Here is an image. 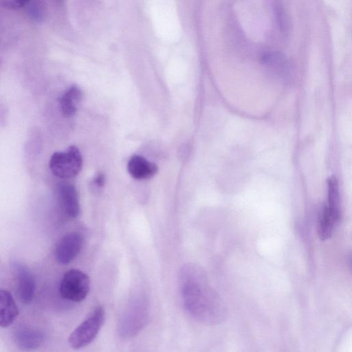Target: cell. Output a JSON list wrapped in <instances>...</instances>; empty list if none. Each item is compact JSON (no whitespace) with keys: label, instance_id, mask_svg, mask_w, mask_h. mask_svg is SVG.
I'll return each mask as SVG.
<instances>
[{"label":"cell","instance_id":"obj_1","mask_svg":"<svg viewBox=\"0 0 352 352\" xmlns=\"http://www.w3.org/2000/svg\"><path fill=\"white\" fill-rule=\"evenodd\" d=\"M184 307L197 322L212 325L226 318V308L219 296L197 273H184L181 283Z\"/></svg>","mask_w":352,"mask_h":352},{"label":"cell","instance_id":"obj_2","mask_svg":"<svg viewBox=\"0 0 352 352\" xmlns=\"http://www.w3.org/2000/svg\"><path fill=\"white\" fill-rule=\"evenodd\" d=\"M104 318V307L97 306L70 334L68 339L70 346L74 349H80L89 345L99 333Z\"/></svg>","mask_w":352,"mask_h":352},{"label":"cell","instance_id":"obj_3","mask_svg":"<svg viewBox=\"0 0 352 352\" xmlns=\"http://www.w3.org/2000/svg\"><path fill=\"white\" fill-rule=\"evenodd\" d=\"M82 159L79 149L70 146L65 151L55 152L51 156L50 168L57 177L69 179L76 177L80 171Z\"/></svg>","mask_w":352,"mask_h":352},{"label":"cell","instance_id":"obj_4","mask_svg":"<svg viewBox=\"0 0 352 352\" xmlns=\"http://www.w3.org/2000/svg\"><path fill=\"white\" fill-rule=\"evenodd\" d=\"M89 289V276L79 270L72 269L64 274L59 292L64 299L78 302L86 298Z\"/></svg>","mask_w":352,"mask_h":352},{"label":"cell","instance_id":"obj_5","mask_svg":"<svg viewBox=\"0 0 352 352\" xmlns=\"http://www.w3.org/2000/svg\"><path fill=\"white\" fill-rule=\"evenodd\" d=\"M147 306L144 305H129L123 314L120 331L123 337L133 336L145 325L147 320Z\"/></svg>","mask_w":352,"mask_h":352},{"label":"cell","instance_id":"obj_6","mask_svg":"<svg viewBox=\"0 0 352 352\" xmlns=\"http://www.w3.org/2000/svg\"><path fill=\"white\" fill-rule=\"evenodd\" d=\"M82 243L83 238L80 233L72 232L65 234L55 248L56 261L62 265L69 263L80 252Z\"/></svg>","mask_w":352,"mask_h":352},{"label":"cell","instance_id":"obj_7","mask_svg":"<svg viewBox=\"0 0 352 352\" xmlns=\"http://www.w3.org/2000/svg\"><path fill=\"white\" fill-rule=\"evenodd\" d=\"M13 338L16 345L21 350L32 351L43 343L45 335L38 329L21 327L14 331Z\"/></svg>","mask_w":352,"mask_h":352},{"label":"cell","instance_id":"obj_8","mask_svg":"<svg viewBox=\"0 0 352 352\" xmlns=\"http://www.w3.org/2000/svg\"><path fill=\"white\" fill-rule=\"evenodd\" d=\"M17 290L20 300L25 304L30 303L34 295L35 282L32 273L23 265L14 266Z\"/></svg>","mask_w":352,"mask_h":352},{"label":"cell","instance_id":"obj_9","mask_svg":"<svg viewBox=\"0 0 352 352\" xmlns=\"http://www.w3.org/2000/svg\"><path fill=\"white\" fill-rule=\"evenodd\" d=\"M127 170L133 178L142 180L153 177L157 173L158 168L144 157L134 155L128 161Z\"/></svg>","mask_w":352,"mask_h":352},{"label":"cell","instance_id":"obj_10","mask_svg":"<svg viewBox=\"0 0 352 352\" xmlns=\"http://www.w3.org/2000/svg\"><path fill=\"white\" fill-rule=\"evenodd\" d=\"M58 191L65 212L72 218L78 217L80 205L76 187L69 183H63L60 185Z\"/></svg>","mask_w":352,"mask_h":352},{"label":"cell","instance_id":"obj_11","mask_svg":"<svg viewBox=\"0 0 352 352\" xmlns=\"http://www.w3.org/2000/svg\"><path fill=\"white\" fill-rule=\"evenodd\" d=\"M19 310L11 294L0 289V327L11 325L19 316Z\"/></svg>","mask_w":352,"mask_h":352},{"label":"cell","instance_id":"obj_12","mask_svg":"<svg viewBox=\"0 0 352 352\" xmlns=\"http://www.w3.org/2000/svg\"><path fill=\"white\" fill-rule=\"evenodd\" d=\"M83 93L77 86H72L68 88L60 98V107L65 116H74L82 100Z\"/></svg>","mask_w":352,"mask_h":352},{"label":"cell","instance_id":"obj_13","mask_svg":"<svg viewBox=\"0 0 352 352\" xmlns=\"http://www.w3.org/2000/svg\"><path fill=\"white\" fill-rule=\"evenodd\" d=\"M327 209L338 221L340 217V197L338 182L335 176L327 179Z\"/></svg>","mask_w":352,"mask_h":352},{"label":"cell","instance_id":"obj_14","mask_svg":"<svg viewBox=\"0 0 352 352\" xmlns=\"http://www.w3.org/2000/svg\"><path fill=\"white\" fill-rule=\"evenodd\" d=\"M337 220L324 205L318 223V234L320 239L327 240L332 234Z\"/></svg>","mask_w":352,"mask_h":352},{"label":"cell","instance_id":"obj_15","mask_svg":"<svg viewBox=\"0 0 352 352\" xmlns=\"http://www.w3.org/2000/svg\"><path fill=\"white\" fill-rule=\"evenodd\" d=\"M30 1L0 0V6L9 10H18L26 7Z\"/></svg>","mask_w":352,"mask_h":352},{"label":"cell","instance_id":"obj_16","mask_svg":"<svg viewBox=\"0 0 352 352\" xmlns=\"http://www.w3.org/2000/svg\"><path fill=\"white\" fill-rule=\"evenodd\" d=\"M105 183V176L103 173H100L97 174L92 180V184L99 188H102Z\"/></svg>","mask_w":352,"mask_h":352}]
</instances>
